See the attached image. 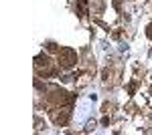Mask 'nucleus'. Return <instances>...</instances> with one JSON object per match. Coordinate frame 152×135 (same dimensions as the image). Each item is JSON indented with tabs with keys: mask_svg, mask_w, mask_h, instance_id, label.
<instances>
[{
	"mask_svg": "<svg viewBox=\"0 0 152 135\" xmlns=\"http://www.w3.org/2000/svg\"><path fill=\"white\" fill-rule=\"evenodd\" d=\"M75 61H77V55L71 51V48H61V53H59V65L65 69H69L75 65Z\"/></svg>",
	"mask_w": 152,
	"mask_h": 135,
	"instance_id": "obj_1",
	"label": "nucleus"
},
{
	"mask_svg": "<svg viewBox=\"0 0 152 135\" xmlns=\"http://www.w3.org/2000/svg\"><path fill=\"white\" fill-rule=\"evenodd\" d=\"M146 34H148V38H150V40H152V24H150V26H148V28H146Z\"/></svg>",
	"mask_w": 152,
	"mask_h": 135,
	"instance_id": "obj_2",
	"label": "nucleus"
}]
</instances>
